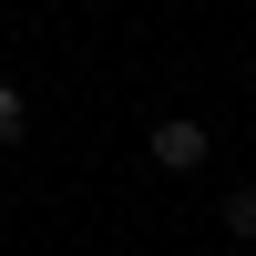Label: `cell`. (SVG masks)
<instances>
[{
    "label": "cell",
    "mask_w": 256,
    "mask_h": 256,
    "mask_svg": "<svg viewBox=\"0 0 256 256\" xmlns=\"http://www.w3.org/2000/svg\"><path fill=\"white\" fill-rule=\"evenodd\" d=\"M144 144H154V164H164V174H195V164H205V123H195V113H164Z\"/></svg>",
    "instance_id": "cell-1"
},
{
    "label": "cell",
    "mask_w": 256,
    "mask_h": 256,
    "mask_svg": "<svg viewBox=\"0 0 256 256\" xmlns=\"http://www.w3.org/2000/svg\"><path fill=\"white\" fill-rule=\"evenodd\" d=\"M216 226H226L236 246H256V184H226V205H216Z\"/></svg>",
    "instance_id": "cell-2"
},
{
    "label": "cell",
    "mask_w": 256,
    "mask_h": 256,
    "mask_svg": "<svg viewBox=\"0 0 256 256\" xmlns=\"http://www.w3.org/2000/svg\"><path fill=\"white\" fill-rule=\"evenodd\" d=\"M20 134H31V102H20V82H0V154H10Z\"/></svg>",
    "instance_id": "cell-3"
}]
</instances>
